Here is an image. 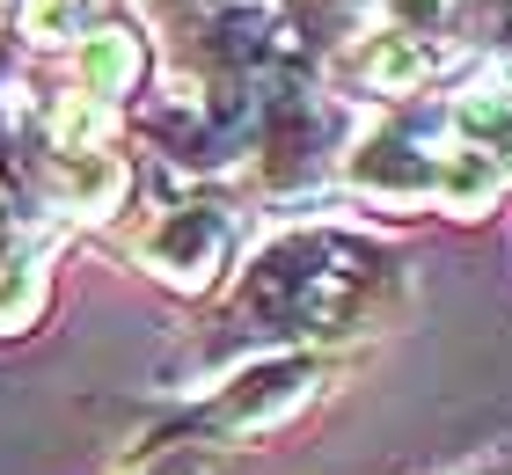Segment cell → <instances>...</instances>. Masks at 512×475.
I'll use <instances>...</instances> for the list:
<instances>
[{
	"instance_id": "6da1fadb",
	"label": "cell",
	"mask_w": 512,
	"mask_h": 475,
	"mask_svg": "<svg viewBox=\"0 0 512 475\" xmlns=\"http://www.w3.org/2000/svg\"><path fill=\"white\" fill-rule=\"evenodd\" d=\"M227 249H235V220H227V212H213V205L169 212V220L154 227V242H147V256L161 264V278H176V285H205V278L220 271Z\"/></svg>"
},
{
	"instance_id": "7a4b0ae2",
	"label": "cell",
	"mask_w": 512,
	"mask_h": 475,
	"mask_svg": "<svg viewBox=\"0 0 512 475\" xmlns=\"http://www.w3.org/2000/svg\"><path fill=\"white\" fill-rule=\"evenodd\" d=\"M88 81L110 88V95H125V88L139 81V44H132L125 30H103L96 44H88Z\"/></svg>"
},
{
	"instance_id": "3957f363",
	"label": "cell",
	"mask_w": 512,
	"mask_h": 475,
	"mask_svg": "<svg viewBox=\"0 0 512 475\" xmlns=\"http://www.w3.org/2000/svg\"><path fill=\"white\" fill-rule=\"evenodd\" d=\"M22 37L30 44H74L81 37V0H22Z\"/></svg>"
},
{
	"instance_id": "277c9868",
	"label": "cell",
	"mask_w": 512,
	"mask_h": 475,
	"mask_svg": "<svg viewBox=\"0 0 512 475\" xmlns=\"http://www.w3.org/2000/svg\"><path fill=\"white\" fill-rule=\"evenodd\" d=\"M37 256H15V264H0V329H15V322H30L37 315Z\"/></svg>"
}]
</instances>
